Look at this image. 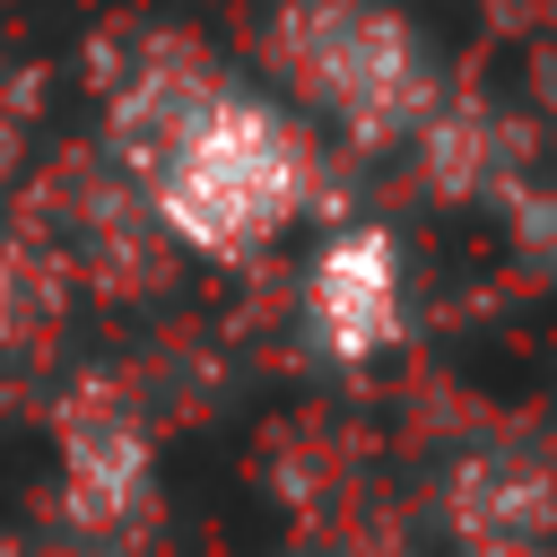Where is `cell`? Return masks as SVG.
Instances as JSON below:
<instances>
[{
    "label": "cell",
    "instance_id": "1",
    "mask_svg": "<svg viewBox=\"0 0 557 557\" xmlns=\"http://www.w3.org/2000/svg\"><path fill=\"white\" fill-rule=\"evenodd\" d=\"M139 183L165 218V235H183L191 252H252L270 244L305 200H313V148L305 131L261 104L235 96L226 78L139 157Z\"/></svg>",
    "mask_w": 557,
    "mask_h": 557
},
{
    "label": "cell",
    "instance_id": "2",
    "mask_svg": "<svg viewBox=\"0 0 557 557\" xmlns=\"http://www.w3.org/2000/svg\"><path fill=\"white\" fill-rule=\"evenodd\" d=\"M270 52L296 96L357 139H409L444 104L409 17H392L383 0H278Z\"/></svg>",
    "mask_w": 557,
    "mask_h": 557
},
{
    "label": "cell",
    "instance_id": "3",
    "mask_svg": "<svg viewBox=\"0 0 557 557\" xmlns=\"http://www.w3.org/2000/svg\"><path fill=\"white\" fill-rule=\"evenodd\" d=\"M305 313L313 331L339 348V357H374L400 322V261H392V235L357 226V235H331L322 261H313V287H305Z\"/></svg>",
    "mask_w": 557,
    "mask_h": 557
},
{
    "label": "cell",
    "instance_id": "4",
    "mask_svg": "<svg viewBox=\"0 0 557 557\" xmlns=\"http://www.w3.org/2000/svg\"><path fill=\"white\" fill-rule=\"evenodd\" d=\"M61 444H70V496H78L87 522H113L122 505H139V487H148V435L131 426L122 400L87 392L61 418Z\"/></svg>",
    "mask_w": 557,
    "mask_h": 557
},
{
    "label": "cell",
    "instance_id": "5",
    "mask_svg": "<svg viewBox=\"0 0 557 557\" xmlns=\"http://www.w3.org/2000/svg\"><path fill=\"white\" fill-rule=\"evenodd\" d=\"M470 557H548V548H522V540H487V548H470Z\"/></svg>",
    "mask_w": 557,
    "mask_h": 557
}]
</instances>
